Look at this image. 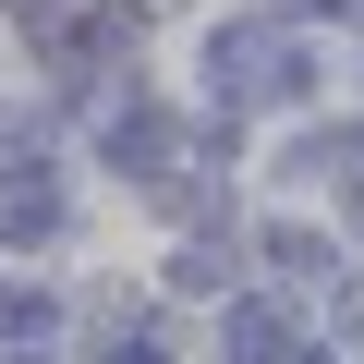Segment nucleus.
Returning <instances> with one entry per match:
<instances>
[{"label": "nucleus", "mask_w": 364, "mask_h": 364, "mask_svg": "<svg viewBox=\"0 0 364 364\" xmlns=\"http://www.w3.org/2000/svg\"><path fill=\"white\" fill-rule=\"evenodd\" d=\"M158 146H170L158 109H122V122H109V158H122V170H158Z\"/></svg>", "instance_id": "2"}, {"label": "nucleus", "mask_w": 364, "mask_h": 364, "mask_svg": "<svg viewBox=\"0 0 364 364\" xmlns=\"http://www.w3.org/2000/svg\"><path fill=\"white\" fill-rule=\"evenodd\" d=\"M352 231H364V182H352Z\"/></svg>", "instance_id": "4"}, {"label": "nucleus", "mask_w": 364, "mask_h": 364, "mask_svg": "<svg viewBox=\"0 0 364 364\" xmlns=\"http://www.w3.org/2000/svg\"><path fill=\"white\" fill-rule=\"evenodd\" d=\"M0 231H13V243H49L61 231V182L49 170H13V182H0Z\"/></svg>", "instance_id": "1"}, {"label": "nucleus", "mask_w": 364, "mask_h": 364, "mask_svg": "<svg viewBox=\"0 0 364 364\" xmlns=\"http://www.w3.org/2000/svg\"><path fill=\"white\" fill-rule=\"evenodd\" d=\"M109 364H158V352H146V340H122V352H109Z\"/></svg>", "instance_id": "3"}]
</instances>
